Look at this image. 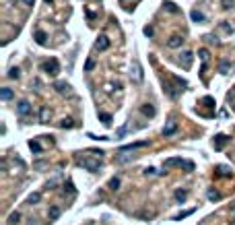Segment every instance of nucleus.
Returning a JSON list of instances; mask_svg holds the SVG:
<instances>
[{"mask_svg": "<svg viewBox=\"0 0 235 225\" xmlns=\"http://www.w3.org/2000/svg\"><path fill=\"white\" fill-rule=\"evenodd\" d=\"M173 83H175V85L180 87V89H181V87H188L186 79H181V76H175V75H173Z\"/></svg>", "mask_w": 235, "mask_h": 225, "instance_id": "obj_29", "label": "nucleus"}, {"mask_svg": "<svg viewBox=\"0 0 235 225\" xmlns=\"http://www.w3.org/2000/svg\"><path fill=\"white\" fill-rule=\"evenodd\" d=\"M19 219H21V213L17 211V213H13V215L8 217V225H15V223H19Z\"/></svg>", "mask_w": 235, "mask_h": 225, "instance_id": "obj_30", "label": "nucleus"}, {"mask_svg": "<svg viewBox=\"0 0 235 225\" xmlns=\"http://www.w3.org/2000/svg\"><path fill=\"white\" fill-rule=\"evenodd\" d=\"M202 103L208 105V107H215V99L212 97H202Z\"/></svg>", "mask_w": 235, "mask_h": 225, "instance_id": "obj_36", "label": "nucleus"}, {"mask_svg": "<svg viewBox=\"0 0 235 225\" xmlns=\"http://www.w3.org/2000/svg\"><path fill=\"white\" fill-rule=\"evenodd\" d=\"M93 68H95V62H93V60H87V64H85V70L89 72V70H93Z\"/></svg>", "mask_w": 235, "mask_h": 225, "instance_id": "obj_39", "label": "nucleus"}, {"mask_svg": "<svg viewBox=\"0 0 235 225\" xmlns=\"http://www.w3.org/2000/svg\"><path fill=\"white\" fill-rule=\"evenodd\" d=\"M126 132H128V124H124L122 128L116 132V136H118V139H124V134H126Z\"/></svg>", "mask_w": 235, "mask_h": 225, "instance_id": "obj_34", "label": "nucleus"}, {"mask_svg": "<svg viewBox=\"0 0 235 225\" xmlns=\"http://www.w3.org/2000/svg\"><path fill=\"white\" fill-rule=\"evenodd\" d=\"M107 48H109V39L105 37V35H99L97 41H95V50L103 52V50H107Z\"/></svg>", "mask_w": 235, "mask_h": 225, "instance_id": "obj_7", "label": "nucleus"}, {"mask_svg": "<svg viewBox=\"0 0 235 225\" xmlns=\"http://www.w3.org/2000/svg\"><path fill=\"white\" fill-rule=\"evenodd\" d=\"M64 192H68L70 196L76 194V190H74V184H72V182H66V184H64Z\"/></svg>", "mask_w": 235, "mask_h": 225, "instance_id": "obj_28", "label": "nucleus"}, {"mask_svg": "<svg viewBox=\"0 0 235 225\" xmlns=\"http://www.w3.org/2000/svg\"><path fill=\"white\" fill-rule=\"evenodd\" d=\"M45 39H48L45 31H41V29H37V31H35V41H37L39 45H45Z\"/></svg>", "mask_w": 235, "mask_h": 225, "instance_id": "obj_18", "label": "nucleus"}, {"mask_svg": "<svg viewBox=\"0 0 235 225\" xmlns=\"http://www.w3.org/2000/svg\"><path fill=\"white\" fill-rule=\"evenodd\" d=\"M151 143L149 140H136V143H130V145H122L120 147V153H126V151H136V149H144Z\"/></svg>", "mask_w": 235, "mask_h": 225, "instance_id": "obj_4", "label": "nucleus"}, {"mask_svg": "<svg viewBox=\"0 0 235 225\" xmlns=\"http://www.w3.org/2000/svg\"><path fill=\"white\" fill-rule=\"evenodd\" d=\"M19 75H21L19 68H10L8 70V79H19Z\"/></svg>", "mask_w": 235, "mask_h": 225, "instance_id": "obj_33", "label": "nucleus"}, {"mask_svg": "<svg viewBox=\"0 0 235 225\" xmlns=\"http://www.w3.org/2000/svg\"><path fill=\"white\" fill-rule=\"evenodd\" d=\"M229 68H231V62L229 60H221V64H219V72H221V75H227Z\"/></svg>", "mask_w": 235, "mask_h": 225, "instance_id": "obj_23", "label": "nucleus"}, {"mask_svg": "<svg viewBox=\"0 0 235 225\" xmlns=\"http://www.w3.org/2000/svg\"><path fill=\"white\" fill-rule=\"evenodd\" d=\"M175 132H177V124L175 122H167L165 128H163V136H171V134H175Z\"/></svg>", "mask_w": 235, "mask_h": 225, "instance_id": "obj_13", "label": "nucleus"}, {"mask_svg": "<svg viewBox=\"0 0 235 225\" xmlns=\"http://www.w3.org/2000/svg\"><path fill=\"white\" fill-rule=\"evenodd\" d=\"M229 136H225V134H217L215 136V140H212V145H215V149L217 151H221V149H223V147H225L227 145V143H229Z\"/></svg>", "mask_w": 235, "mask_h": 225, "instance_id": "obj_6", "label": "nucleus"}, {"mask_svg": "<svg viewBox=\"0 0 235 225\" xmlns=\"http://www.w3.org/2000/svg\"><path fill=\"white\" fill-rule=\"evenodd\" d=\"M221 29H223V31H227V33H233V27H229V25H227V21H223V23H221Z\"/></svg>", "mask_w": 235, "mask_h": 225, "instance_id": "obj_38", "label": "nucleus"}, {"mask_svg": "<svg viewBox=\"0 0 235 225\" xmlns=\"http://www.w3.org/2000/svg\"><path fill=\"white\" fill-rule=\"evenodd\" d=\"M17 112H19L21 118H25V116H29L31 112H33V107H31V103H29L27 99H23V101H19V103H17Z\"/></svg>", "mask_w": 235, "mask_h": 225, "instance_id": "obj_5", "label": "nucleus"}, {"mask_svg": "<svg viewBox=\"0 0 235 225\" xmlns=\"http://www.w3.org/2000/svg\"><path fill=\"white\" fill-rule=\"evenodd\" d=\"M76 163L81 165V167H85V170L93 171V174H97V171L101 170V157H95V159H89V157H78Z\"/></svg>", "mask_w": 235, "mask_h": 225, "instance_id": "obj_2", "label": "nucleus"}, {"mask_svg": "<svg viewBox=\"0 0 235 225\" xmlns=\"http://www.w3.org/2000/svg\"><path fill=\"white\" fill-rule=\"evenodd\" d=\"M44 72H48V75H52V76H56L60 72V62L56 60V58H50L48 62H44Z\"/></svg>", "mask_w": 235, "mask_h": 225, "instance_id": "obj_3", "label": "nucleus"}, {"mask_svg": "<svg viewBox=\"0 0 235 225\" xmlns=\"http://www.w3.org/2000/svg\"><path fill=\"white\" fill-rule=\"evenodd\" d=\"M99 120H101L103 126H112V114H105V112H99Z\"/></svg>", "mask_w": 235, "mask_h": 225, "instance_id": "obj_17", "label": "nucleus"}, {"mask_svg": "<svg viewBox=\"0 0 235 225\" xmlns=\"http://www.w3.org/2000/svg\"><path fill=\"white\" fill-rule=\"evenodd\" d=\"M190 19L194 21V23H204V21H206V17H204V13H200V10L192 8V10H190Z\"/></svg>", "mask_w": 235, "mask_h": 225, "instance_id": "obj_11", "label": "nucleus"}, {"mask_svg": "<svg viewBox=\"0 0 235 225\" xmlns=\"http://www.w3.org/2000/svg\"><path fill=\"white\" fill-rule=\"evenodd\" d=\"M23 2H25L27 6H33V2H35V0H23Z\"/></svg>", "mask_w": 235, "mask_h": 225, "instance_id": "obj_43", "label": "nucleus"}, {"mask_svg": "<svg viewBox=\"0 0 235 225\" xmlns=\"http://www.w3.org/2000/svg\"><path fill=\"white\" fill-rule=\"evenodd\" d=\"M144 35H147V37H153V33H155V31H153V27H144Z\"/></svg>", "mask_w": 235, "mask_h": 225, "instance_id": "obj_40", "label": "nucleus"}, {"mask_svg": "<svg viewBox=\"0 0 235 225\" xmlns=\"http://www.w3.org/2000/svg\"><path fill=\"white\" fill-rule=\"evenodd\" d=\"M181 44H184V37H181V35H173V37H169V41H167L169 48H180Z\"/></svg>", "mask_w": 235, "mask_h": 225, "instance_id": "obj_16", "label": "nucleus"}, {"mask_svg": "<svg viewBox=\"0 0 235 225\" xmlns=\"http://www.w3.org/2000/svg\"><path fill=\"white\" fill-rule=\"evenodd\" d=\"M140 112H142L144 116H149V118H153V116L157 114L155 105H151V103H144V105H140Z\"/></svg>", "mask_w": 235, "mask_h": 225, "instance_id": "obj_15", "label": "nucleus"}, {"mask_svg": "<svg viewBox=\"0 0 235 225\" xmlns=\"http://www.w3.org/2000/svg\"><path fill=\"white\" fill-rule=\"evenodd\" d=\"M204 39L208 41V44H217V35H206Z\"/></svg>", "mask_w": 235, "mask_h": 225, "instance_id": "obj_42", "label": "nucleus"}, {"mask_svg": "<svg viewBox=\"0 0 235 225\" xmlns=\"http://www.w3.org/2000/svg\"><path fill=\"white\" fill-rule=\"evenodd\" d=\"M29 149H31V151H33L35 155H39V153H44V147L39 145L37 140H29Z\"/></svg>", "mask_w": 235, "mask_h": 225, "instance_id": "obj_19", "label": "nucleus"}, {"mask_svg": "<svg viewBox=\"0 0 235 225\" xmlns=\"http://www.w3.org/2000/svg\"><path fill=\"white\" fill-rule=\"evenodd\" d=\"M163 167L165 170H169V167H184L186 171H194V163L181 159V157H169V159H165L163 161Z\"/></svg>", "mask_w": 235, "mask_h": 225, "instance_id": "obj_1", "label": "nucleus"}, {"mask_svg": "<svg viewBox=\"0 0 235 225\" xmlns=\"http://www.w3.org/2000/svg\"><path fill=\"white\" fill-rule=\"evenodd\" d=\"M198 56H200V60L206 64V62H208V56H211V54H208V50H204V48H202V50H198Z\"/></svg>", "mask_w": 235, "mask_h": 225, "instance_id": "obj_31", "label": "nucleus"}, {"mask_svg": "<svg viewBox=\"0 0 235 225\" xmlns=\"http://www.w3.org/2000/svg\"><path fill=\"white\" fill-rule=\"evenodd\" d=\"M163 6H165V8L169 10V13H177V6L173 4V2H165V4H163Z\"/></svg>", "mask_w": 235, "mask_h": 225, "instance_id": "obj_37", "label": "nucleus"}, {"mask_svg": "<svg viewBox=\"0 0 235 225\" xmlns=\"http://www.w3.org/2000/svg\"><path fill=\"white\" fill-rule=\"evenodd\" d=\"M72 126H74V122L70 120V118H64V120L60 122V128H72Z\"/></svg>", "mask_w": 235, "mask_h": 225, "instance_id": "obj_32", "label": "nucleus"}, {"mask_svg": "<svg viewBox=\"0 0 235 225\" xmlns=\"http://www.w3.org/2000/svg\"><path fill=\"white\" fill-rule=\"evenodd\" d=\"M107 188L116 192L118 188H120V178H112V180H109V184H107Z\"/></svg>", "mask_w": 235, "mask_h": 225, "instance_id": "obj_27", "label": "nucleus"}, {"mask_svg": "<svg viewBox=\"0 0 235 225\" xmlns=\"http://www.w3.org/2000/svg\"><path fill=\"white\" fill-rule=\"evenodd\" d=\"M60 213H62V211H60V207H50V221H56L60 217Z\"/></svg>", "mask_w": 235, "mask_h": 225, "instance_id": "obj_21", "label": "nucleus"}, {"mask_svg": "<svg viewBox=\"0 0 235 225\" xmlns=\"http://www.w3.org/2000/svg\"><path fill=\"white\" fill-rule=\"evenodd\" d=\"M173 196H175V200H177V202H184V200L188 198V190L180 188V190H175V194H173Z\"/></svg>", "mask_w": 235, "mask_h": 225, "instance_id": "obj_20", "label": "nucleus"}, {"mask_svg": "<svg viewBox=\"0 0 235 225\" xmlns=\"http://www.w3.org/2000/svg\"><path fill=\"white\" fill-rule=\"evenodd\" d=\"M206 196H208V200H212V202H217V200H221V192H217V190H208L206 192Z\"/></svg>", "mask_w": 235, "mask_h": 225, "instance_id": "obj_26", "label": "nucleus"}, {"mask_svg": "<svg viewBox=\"0 0 235 225\" xmlns=\"http://www.w3.org/2000/svg\"><path fill=\"white\" fill-rule=\"evenodd\" d=\"M54 89L58 91V93H70V85L66 83V81H56V83H54Z\"/></svg>", "mask_w": 235, "mask_h": 225, "instance_id": "obj_12", "label": "nucleus"}, {"mask_svg": "<svg viewBox=\"0 0 235 225\" xmlns=\"http://www.w3.org/2000/svg\"><path fill=\"white\" fill-rule=\"evenodd\" d=\"M192 58H194L192 52H184V54H181L180 62H184V68H190V66H192Z\"/></svg>", "mask_w": 235, "mask_h": 225, "instance_id": "obj_14", "label": "nucleus"}, {"mask_svg": "<svg viewBox=\"0 0 235 225\" xmlns=\"http://www.w3.org/2000/svg\"><path fill=\"white\" fill-rule=\"evenodd\" d=\"M45 2H52V0H45Z\"/></svg>", "mask_w": 235, "mask_h": 225, "instance_id": "obj_44", "label": "nucleus"}, {"mask_svg": "<svg viewBox=\"0 0 235 225\" xmlns=\"http://www.w3.org/2000/svg\"><path fill=\"white\" fill-rule=\"evenodd\" d=\"M196 209H188V211H181V213H177L175 217H173V221H181V219H186V217H190L192 213H194Z\"/></svg>", "mask_w": 235, "mask_h": 225, "instance_id": "obj_22", "label": "nucleus"}, {"mask_svg": "<svg viewBox=\"0 0 235 225\" xmlns=\"http://www.w3.org/2000/svg\"><path fill=\"white\" fill-rule=\"evenodd\" d=\"M50 116H52L50 107H48V105H41V107H39V122H41V124H48Z\"/></svg>", "mask_w": 235, "mask_h": 225, "instance_id": "obj_9", "label": "nucleus"}, {"mask_svg": "<svg viewBox=\"0 0 235 225\" xmlns=\"http://www.w3.org/2000/svg\"><path fill=\"white\" fill-rule=\"evenodd\" d=\"M231 175H233L231 167H227V165H217V178H231Z\"/></svg>", "mask_w": 235, "mask_h": 225, "instance_id": "obj_10", "label": "nucleus"}, {"mask_svg": "<svg viewBox=\"0 0 235 225\" xmlns=\"http://www.w3.org/2000/svg\"><path fill=\"white\" fill-rule=\"evenodd\" d=\"M0 97H2V101H8V99H13V89L4 87V89L0 91Z\"/></svg>", "mask_w": 235, "mask_h": 225, "instance_id": "obj_25", "label": "nucleus"}, {"mask_svg": "<svg viewBox=\"0 0 235 225\" xmlns=\"http://www.w3.org/2000/svg\"><path fill=\"white\" fill-rule=\"evenodd\" d=\"M132 68H134V81H136V83H142L144 75H142V66H140V62L134 60V62H132Z\"/></svg>", "mask_w": 235, "mask_h": 225, "instance_id": "obj_8", "label": "nucleus"}, {"mask_svg": "<svg viewBox=\"0 0 235 225\" xmlns=\"http://www.w3.org/2000/svg\"><path fill=\"white\" fill-rule=\"evenodd\" d=\"M39 200H41V192H33V194H29V198H27V205H37Z\"/></svg>", "mask_w": 235, "mask_h": 225, "instance_id": "obj_24", "label": "nucleus"}, {"mask_svg": "<svg viewBox=\"0 0 235 225\" xmlns=\"http://www.w3.org/2000/svg\"><path fill=\"white\" fill-rule=\"evenodd\" d=\"M221 2H223V8H225V10L233 8V4H235V0H221Z\"/></svg>", "mask_w": 235, "mask_h": 225, "instance_id": "obj_35", "label": "nucleus"}, {"mask_svg": "<svg viewBox=\"0 0 235 225\" xmlns=\"http://www.w3.org/2000/svg\"><path fill=\"white\" fill-rule=\"evenodd\" d=\"M155 174H157L155 167H147V170H144V175H155Z\"/></svg>", "mask_w": 235, "mask_h": 225, "instance_id": "obj_41", "label": "nucleus"}]
</instances>
